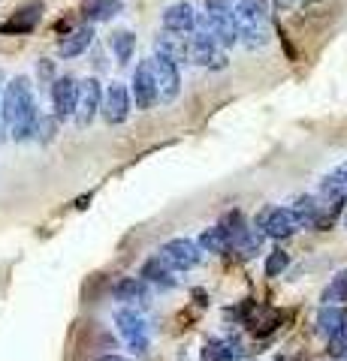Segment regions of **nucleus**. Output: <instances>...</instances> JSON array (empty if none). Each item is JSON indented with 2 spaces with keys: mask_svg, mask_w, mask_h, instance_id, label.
I'll return each mask as SVG.
<instances>
[{
  "mask_svg": "<svg viewBox=\"0 0 347 361\" xmlns=\"http://www.w3.org/2000/svg\"><path fill=\"white\" fill-rule=\"evenodd\" d=\"M37 109V99H33V87H30V78L28 75H16L13 82L4 87V103H0V118L9 127L16 123L21 115Z\"/></svg>",
  "mask_w": 347,
  "mask_h": 361,
  "instance_id": "f257e3e1",
  "label": "nucleus"
},
{
  "mask_svg": "<svg viewBox=\"0 0 347 361\" xmlns=\"http://www.w3.org/2000/svg\"><path fill=\"white\" fill-rule=\"evenodd\" d=\"M206 25H208V33L220 45H233L239 39V27H236V16H233L230 0H206Z\"/></svg>",
  "mask_w": 347,
  "mask_h": 361,
  "instance_id": "f03ea898",
  "label": "nucleus"
},
{
  "mask_svg": "<svg viewBox=\"0 0 347 361\" xmlns=\"http://www.w3.org/2000/svg\"><path fill=\"white\" fill-rule=\"evenodd\" d=\"M257 229H263L266 238H272V241H284V238H293V235L299 232V223L293 217V211L290 208H263L260 214H257V220H254Z\"/></svg>",
  "mask_w": 347,
  "mask_h": 361,
  "instance_id": "7ed1b4c3",
  "label": "nucleus"
},
{
  "mask_svg": "<svg viewBox=\"0 0 347 361\" xmlns=\"http://www.w3.org/2000/svg\"><path fill=\"white\" fill-rule=\"evenodd\" d=\"M158 256L172 271H190L203 262V250H199L196 241H190V238H170L166 244H160Z\"/></svg>",
  "mask_w": 347,
  "mask_h": 361,
  "instance_id": "20e7f679",
  "label": "nucleus"
},
{
  "mask_svg": "<svg viewBox=\"0 0 347 361\" xmlns=\"http://www.w3.org/2000/svg\"><path fill=\"white\" fill-rule=\"evenodd\" d=\"M151 73H154V85H158V103H172L178 97V90H182V75H178V66L158 54V58L151 61Z\"/></svg>",
  "mask_w": 347,
  "mask_h": 361,
  "instance_id": "39448f33",
  "label": "nucleus"
},
{
  "mask_svg": "<svg viewBox=\"0 0 347 361\" xmlns=\"http://www.w3.org/2000/svg\"><path fill=\"white\" fill-rule=\"evenodd\" d=\"M100 99H103V90H100L97 78H85V82H79V94H76V111H73V118H76V123H79L82 130L91 127V121L97 118Z\"/></svg>",
  "mask_w": 347,
  "mask_h": 361,
  "instance_id": "423d86ee",
  "label": "nucleus"
},
{
  "mask_svg": "<svg viewBox=\"0 0 347 361\" xmlns=\"http://www.w3.org/2000/svg\"><path fill=\"white\" fill-rule=\"evenodd\" d=\"M187 61L194 63H203V66H227V58H223V49L215 37H208V33H194L190 37V45H187Z\"/></svg>",
  "mask_w": 347,
  "mask_h": 361,
  "instance_id": "0eeeda50",
  "label": "nucleus"
},
{
  "mask_svg": "<svg viewBox=\"0 0 347 361\" xmlns=\"http://www.w3.org/2000/svg\"><path fill=\"white\" fill-rule=\"evenodd\" d=\"M76 94H79V82L73 75H58L52 82V115L58 121L73 118L76 111Z\"/></svg>",
  "mask_w": 347,
  "mask_h": 361,
  "instance_id": "6e6552de",
  "label": "nucleus"
},
{
  "mask_svg": "<svg viewBox=\"0 0 347 361\" xmlns=\"http://www.w3.org/2000/svg\"><path fill=\"white\" fill-rule=\"evenodd\" d=\"M100 115H103V121L112 123V127H115V123H124L130 115V90L118 82L109 85L106 97L100 99Z\"/></svg>",
  "mask_w": 347,
  "mask_h": 361,
  "instance_id": "1a4fd4ad",
  "label": "nucleus"
},
{
  "mask_svg": "<svg viewBox=\"0 0 347 361\" xmlns=\"http://www.w3.org/2000/svg\"><path fill=\"white\" fill-rule=\"evenodd\" d=\"M133 103H136V109L148 111L154 109V103H158V85H154V73H151V61H142L136 66V73H133Z\"/></svg>",
  "mask_w": 347,
  "mask_h": 361,
  "instance_id": "9d476101",
  "label": "nucleus"
},
{
  "mask_svg": "<svg viewBox=\"0 0 347 361\" xmlns=\"http://www.w3.org/2000/svg\"><path fill=\"white\" fill-rule=\"evenodd\" d=\"M42 0H33V4H25V6H18L13 16H9L4 25H0V33H9V37H21V33H30L33 27L42 21Z\"/></svg>",
  "mask_w": 347,
  "mask_h": 361,
  "instance_id": "9b49d317",
  "label": "nucleus"
},
{
  "mask_svg": "<svg viewBox=\"0 0 347 361\" xmlns=\"http://www.w3.org/2000/svg\"><path fill=\"white\" fill-rule=\"evenodd\" d=\"M112 295H115V301L121 304H142V307H148L151 304V295H148V286H145L142 277H121L115 286H112Z\"/></svg>",
  "mask_w": 347,
  "mask_h": 361,
  "instance_id": "f8f14e48",
  "label": "nucleus"
},
{
  "mask_svg": "<svg viewBox=\"0 0 347 361\" xmlns=\"http://www.w3.org/2000/svg\"><path fill=\"white\" fill-rule=\"evenodd\" d=\"M139 277L145 280V283L158 286V289H175V286H178V280L172 277V268L166 265L160 256H148V259H145Z\"/></svg>",
  "mask_w": 347,
  "mask_h": 361,
  "instance_id": "ddd939ff",
  "label": "nucleus"
},
{
  "mask_svg": "<svg viewBox=\"0 0 347 361\" xmlns=\"http://www.w3.org/2000/svg\"><path fill=\"white\" fill-rule=\"evenodd\" d=\"M91 42H94V27H91V25L76 27V30H70V33H66V37L58 42V54H61V58H79L82 51L91 49Z\"/></svg>",
  "mask_w": 347,
  "mask_h": 361,
  "instance_id": "4468645a",
  "label": "nucleus"
},
{
  "mask_svg": "<svg viewBox=\"0 0 347 361\" xmlns=\"http://www.w3.org/2000/svg\"><path fill=\"white\" fill-rule=\"evenodd\" d=\"M290 211H293L299 229H314V220L320 217V211H323V199L320 196H296L293 205H290Z\"/></svg>",
  "mask_w": 347,
  "mask_h": 361,
  "instance_id": "2eb2a0df",
  "label": "nucleus"
},
{
  "mask_svg": "<svg viewBox=\"0 0 347 361\" xmlns=\"http://www.w3.org/2000/svg\"><path fill=\"white\" fill-rule=\"evenodd\" d=\"M187 45H190V37L175 33V30H166V33L158 37V51L163 54V58H170L172 63L187 61Z\"/></svg>",
  "mask_w": 347,
  "mask_h": 361,
  "instance_id": "dca6fc26",
  "label": "nucleus"
},
{
  "mask_svg": "<svg viewBox=\"0 0 347 361\" xmlns=\"http://www.w3.org/2000/svg\"><path fill=\"white\" fill-rule=\"evenodd\" d=\"M163 25H166V30L187 33V30H194L196 16H194V9H190V4H172L163 13Z\"/></svg>",
  "mask_w": 347,
  "mask_h": 361,
  "instance_id": "f3484780",
  "label": "nucleus"
},
{
  "mask_svg": "<svg viewBox=\"0 0 347 361\" xmlns=\"http://www.w3.org/2000/svg\"><path fill=\"white\" fill-rule=\"evenodd\" d=\"M115 325H118V331L124 341H133V337H142V334H148V325H145L142 319V313H136L133 307H121L115 313Z\"/></svg>",
  "mask_w": 347,
  "mask_h": 361,
  "instance_id": "a211bd4d",
  "label": "nucleus"
},
{
  "mask_svg": "<svg viewBox=\"0 0 347 361\" xmlns=\"http://www.w3.org/2000/svg\"><path fill=\"white\" fill-rule=\"evenodd\" d=\"M320 199L332 202V205H344L347 202V178L341 175V169H335L320 180Z\"/></svg>",
  "mask_w": 347,
  "mask_h": 361,
  "instance_id": "6ab92c4d",
  "label": "nucleus"
},
{
  "mask_svg": "<svg viewBox=\"0 0 347 361\" xmlns=\"http://www.w3.org/2000/svg\"><path fill=\"white\" fill-rule=\"evenodd\" d=\"M245 355L242 343L233 341H208L203 346V361H239Z\"/></svg>",
  "mask_w": 347,
  "mask_h": 361,
  "instance_id": "aec40b11",
  "label": "nucleus"
},
{
  "mask_svg": "<svg viewBox=\"0 0 347 361\" xmlns=\"http://www.w3.org/2000/svg\"><path fill=\"white\" fill-rule=\"evenodd\" d=\"M196 247H199L203 253L220 256V253H227V250H230V238H227V232H223L220 226H211V229H203V232H199Z\"/></svg>",
  "mask_w": 347,
  "mask_h": 361,
  "instance_id": "412c9836",
  "label": "nucleus"
},
{
  "mask_svg": "<svg viewBox=\"0 0 347 361\" xmlns=\"http://www.w3.org/2000/svg\"><path fill=\"white\" fill-rule=\"evenodd\" d=\"M344 316H347V310H341L339 304H323L320 313H317V331H320V334L329 341V337L341 329Z\"/></svg>",
  "mask_w": 347,
  "mask_h": 361,
  "instance_id": "4be33fe9",
  "label": "nucleus"
},
{
  "mask_svg": "<svg viewBox=\"0 0 347 361\" xmlns=\"http://www.w3.org/2000/svg\"><path fill=\"white\" fill-rule=\"evenodd\" d=\"M118 13H121V0H85L82 6V16L88 21H109Z\"/></svg>",
  "mask_w": 347,
  "mask_h": 361,
  "instance_id": "5701e85b",
  "label": "nucleus"
},
{
  "mask_svg": "<svg viewBox=\"0 0 347 361\" xmlns=\"http://www.w3.org/2000/svg\"><path fill=\"white\" fill-rule=\"evenodd\" d=\"M109 45H112V51H115L118 63H127L133 58V49H136V37H133L130 30H115L109 37Z\"/></svg>",
  "mask_w": 347,
  "mask_h": 361,
  "instance_id": "b1692460",
  "label": "nucleus"
},
{
  "mask_svg": "<svg viewBox=\"0 0 347 361\" xmlns=\"http://www.w3.org/2000/svg\"><path fill=\"white\" fill-rule=\"evenodd\" d=\"M218 226H220L223 232H227V238H230V247L236 244V241L242 238V235L251 229V226L245 223V214H242V211H227V214H223V217H220V223H218Z\"/></svg>",
  "mask_w": 347,
  "mask_h": 361,
  "instance_id": "393cba45",
  "label": "nucleus"
},
{
  "mask_svg": "<svg viewBox=\"0 0 347 361\" xmlns=\"http://www.w3.org/2000/svg\"><path fill=\"white\" fill-rule=\"evenodd\" d=\"M263 241H266L263 229H257V226H251V229L245 232L242 238H239L236 244H233V247H236V250H239L245 259H251V256H254V253H257V250H260V247H263Z\"/></svg>",
  "mask_w": 347,
  "mask_h": 361,
  "instance_id": "a878e982",
  "label": "nucleus"
},
{
  "mask_svg": "<svg viewBox=\"0 0 347 361\" xmlns=\"http://www.w3.org/2000/svg\"><path fill=\"white\" fill-rule=\"evenodd\" d=\"M323 304H347V268L332 277V283L323 292Z\"/></svg>",
  "mask_w": 347,
  "mask_h": 361,
  "instance_id": "bb28decb",
  "label": "nucleus"
},
{
  "mask_svg": "<svg viewBox=\"0 0 347 361\" xmlns=\"http://www.w3.org/2000/svg\"><path fill=\"white\" fill-rule=\"evenodd\" d=\"M287 268H290V253L281 250V247L266 256V277H281Z\"/></svg>",
  "mask_w": 347,
  "mask_h": 361,
  "instance_id": "cd10ccee",
  "label": "nucleus"
},
{
  "mask_svg": "<svg viewBox=\"0 0 347 361\" xmlns=\"http://www.w3.org/2000/svg\"><path fill=\"white\" fill-rule=\"evenodd\" d=\"M54 135H58V118L54 115H49V118H42L40 115V121H37V133H33V139H40L42 145H49Z\"/></svg>",
  "mask_w": 347,
  "mask_h": 361,
  "instance_id": "c85d7f7f",
  "label": "nucleus"
},
{
  "mask_svg": "<svg viewBox=\"0 0 347 361\" xmlns=\"http://www.w3.org/2000/svg\"><path fill=\"white\" fill-rule=\"evenodd\" d=\"M329 355L332 358H344L347 355V316H344L341 329L329 337Z\"/></svg>",
  "mask_w": 347,
  "mask_h": 361,
  "instance_id": "c756f323",
  "label": "nucleus"
},
{
  "mask_svg": "<svg viewBox=\"0 0 347 361\" xmlns=\"http://www.w3.org/2000/svg\"><path fill=\"white\" fill-rule=\"evenodd\" d=\"M37 75H40V82L42 85H52L54 82V61H49V58H40V63H37Z\"/></svg>",
  "mask_w": 347,
  "mask_h": 361,
  "instance_id": "7c9ffc66",
  "label": "nucleus"
},
{
  "mask_svg": "<svg viewBox=\"0 0 347 361\" xmlns=\"http://www.w3.org/2000/svg\"><path fill=\"white\" fill-rule=\"evenodd\" d=\"M127 346H130V353L145 355V353H148V334H142V337H133V341H127Z\"/></svg>",
  "mask_w": 347,
  "mask_h": 361,
  "instance_id": "2f4dec72",
  "label": "nucleus"
},
{
  "mask_svg": "<svg viewBox=\"0 0 347 361\" xmlns=\"http://www.w3.org/2000/svg\"><path fill=\"white\" fill-rule=\"evenodd\" d=\"M94 361H130V358L118 355V353H106V355H100V358H94Z\"/></svg>",
  "mask_w": 347,
  "mask_h": 361,
  "instance_id": "473e14b6",
  "label": "nucleus"
},
{
  "mask_svg": "<svg viewBox=\"0 0 347 361\" xmlns=\"http://www.w3.org/2000/svg\"><path fill=\"white\" fill-rule=\"evenodd\" d=\"M293 6V0H275V9H290Z\"/></svg>",
  "mask_w": 347,
  "mask_h": 361,
  "instance_id": "72a5a7b5",
  "label": "nucleus"
},
{
  "mask_svg": "<svg viewBox=\"0 0 347 361\" xmlns=\"http://www.w3.org/2000/svg\"><path fill=\"white\" fill-rule=\"evenodd\" d=\"M339 169H341V175H344V178H347V163H341V166H339Z\"/></svg>",
  "mask_w": 347,
  "mask_h": 361,
  "instance_id": "f704fd0d",
  "label": "nucleus"
},
{
  "mask_svg": "<svg viewBox=\"0 0 347 361\" xmlns=\"http://www.w3.org/2000/svg\"><path fill=\"white\" fill-rule=\"evenodd\" d=\"M275 361H287V358H281V355H278V358H275Z\"/></svg>",
  "mask_w": 347,
  "mask_h": 361,
  "instance_id": "c9c22d12",
  "label": "nucleus"
},
{
  "mask_svg": "<svg viewBox=\"0 0 347 361\" xmlns=\"http://www.w3.org/2000/svg\"><path fill=\"white\" fill-rule=\"evenodd\" d=\"M344 226H347V211H344Z\"/></svg>",
  "mask_w": 347,
  "mask_h": 361,
  "instance_id": "e433bc0d",
  "label": "nucleus"
},
{
  "mask_svg": "<svg viewBox=\"0 0 347 361\" xmlns=\"http://www.w3.org/2000/svg\"><path fill=\"white\" fill-rule=\"evenodd\" d=\"M344 358H347V355H344Z\"/></svg>",
  "mask_w": 347,
  "mask_h": 361,
  "instance_id": "4c0bfd02",
  "label": "nucleus"
}]
</instances>
